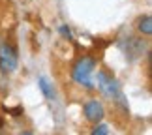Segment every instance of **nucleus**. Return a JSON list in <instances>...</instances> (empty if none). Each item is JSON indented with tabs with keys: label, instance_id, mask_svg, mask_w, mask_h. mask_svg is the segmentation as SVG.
<instances>
[{
	"label": "nucleus",
	"instance_id": "1",
	"mask_svg": "<svg viewBox=\"0 0 152 135\" xmlns=\"http://www.w3.org/2000/svg\"><path fill=\"white\" fill-rule=\"evenodd\" d=\"M96 68V60L92 56H81L72 69V77L77 85L85 86V88H94V81H92V73Z\"/></svg>",
	"mask_w": 152,
	"mask_h": 135
},
{
	"label": "nucleus",
	"instance_id": "2",
	"mask_svg": "<svg viewBox=\"0 0 152 135\" xmlns=\"http://www.w3.org/2000/svg\"><path fill=\"white\" fill-rule=\"evenodd\" d=\"M19 64V51L13 42H2L0 43V69L4 73H11L17 69Z\"/></svg>",
	"mask_w": 152,
	"mask_h": 135
},
{
	"label": "nucleus",
	"instance_id": "3",
	"mask_svg": "<svg viewBox=\"0 0 152 135\" xmlns=\"http://www.w3.org/2000/svg\"><path fill=\"white\" fill-rule=\"evenodd\" d=\"M98 88H100V92L103 94L105 98H109V99L120 98L118 81H116L113 75L105 73V72H100V73H98Z\"/></svg>",
	"mask_w": 152,
	"mask_h": 135
},
{
	"label": "nucleus",
	"instance_id": "4",
	"mask_svg": "<svg viewBox=\"0 0 152 135\" xmlns=\"http://www.w3.org/2000/svg\"><path fill=\"white\" fill-rule=\"evenodd\" d=\"M85 116H86V120L88 122H100L103 116H105V109H103V105L98 101V99H90V101H86L85 103Z\"/></svg>",
	"mask_w": 152,
	"mask_h": 135
},
{
	"label": "nucleus",
	"instance_id": "5",
	"mask_svg": "<svg viewBox=\"0 0 152 135\" xmlns=\"http://www.w3.org/2000/svg\"><path fill=\"white\" fill-rule=\"evenodd\" d=\"M135 26H137V30L141 32L143 36H150V34H152V17L150 15L139 17L137 23H135Z\"/></svg>",
	"mask_w": 152,
	"mask_h": 135
},
{
	"label": "nucleus",
	"instance_id": "6",
	"mask_svg": "<svg viewBox=\"0 0 152 135\" xmlns=\"http://www.w3.org/2000/svg\"><path fill=\"white\" fill-rule=\"evenodd\" d=\"M38 85H39V90L43 92V96L49 99V101H53L55 99V90H53V85H49V81L45 77H39L38 79Z\"/></svg>",
	"mask_w": 152,
	"mask_h": 135
},
{
	"label": "nucleus",
	"instance_id": "7",
	"mask_svg": "<svg viewBox=\"0 0 152 135\" xmlns=\"http://www.w3.org/2000/svg\"><path fill=\"white\" fill-rule=\"evenodd\" d=\"M92 133H94V135H107V133H109V128L105 126V124H98V122H96V126H94V130H92Z\"/></svg>",
	"mask_w": 152,
	"mask_h": 135
},
{
	"label": "nucleus",
	"instance_id": "8",
	"mask_svg": "<svg viewBox=\"0 0 152 135\" xmlns=\"http://www.w3.org/2000/svg\"><path fill=\"white\" fill-rule=\"evenodd\" d=\"M4 111L6 113H11L13 116H21L23 115V107H8V105H4Z\"/></svg>",
	"mask_w": 152,
	"mask_h": 135
},
{
	"label": "nucleus",
	"instance_id": "9",
	"mask_svg": "<svg viewBox=\"0 0 152 135\" xmlns=\"http://www.w3.org/2000/svg\"><path fill=\"white\" fill-rule=\"evenodd\" d=\"M60 34L68 39V42H72V39H73V38H72V32H69V28H68L66 25H62V26H60Z\"/></svg>",
	"mask_w": 152,
	"mask_h": 135
},
{
	"label": "nucleus",
	"instance_id": "10",
	"mask_svg": "<svg viewBox=\"0 0 152 135\" xmlns=\"http://www.w3.org/2000/svg\"><path fill=\"white\" fill-rule=\"evenodd\" d=\"M4 126V118H2V116H0V128H2Z\"/></svg>",
	"mask_w": 152,
	"mask_h": 135
}]
</instances>
